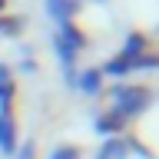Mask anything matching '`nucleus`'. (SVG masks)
Segmentation results:
<instances>
[{
  "mask_svg": "<svg viewBox=\"0 0 159 159\" xmlns=\"http://www.w3.org/2000/svg\"><path fill=\"white\" fill-rule=\"evenodd\" d=\"M0 149H13V126L0 116Z\"/></svg>",
  "mask_w": 159,
  "mask_h": 159,
  "instance_id": "f257e3e1",
  "label": "nucleus"
}]
</instances>
